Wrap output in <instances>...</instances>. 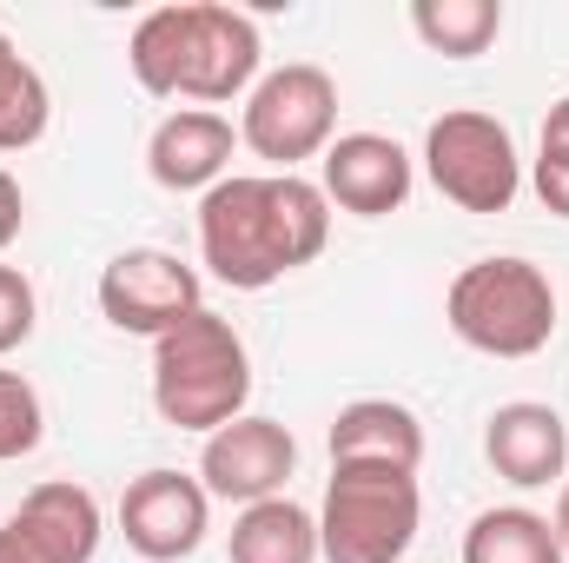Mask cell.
Listing matches in <instances>:
<instances>
[{
  "label": "cell",
  "mask_w": 569,
  "mask_h": 563,
  "mask_svg": "<svg viewBox=\"0 0 569 563\" xmlns=\"http://www.w3.org/2000/svg\"><path fill=\"white\" fill-rule=\"evenodd\" d=\"M232 120L212 113V107H179L152 127V146H146V172L166 186V192H212L232 166Z\"/></svg>",
  "instance_id": "obj_13"
},
{
  "label": "cell",
  "mask_w": 569,
  "mask_h": 563,
  "mask_svg": "<svg viewBox=\"0 0 569 563\" xmlns=\"http://www.w3.org/2000/svg\"><path fill=\"white\" fill-rule=\"evenodd\" d=\"M0 563H40V557H33V544H27L13 524H0Z\"/></svg>",
  "instance_id": "obj_26"
},
{
  "label": "cell",
  "mask_w": 569,
  "mask_h": 563,
  "mask_svg": "<svg viewBox=\"0 0 569 563\" xmlns=\"http://www.w3.org/2000/svg\"><path fill=\"white\" fill-rule=\"evenodd\" d=\"M463 563H569L557 524L530 504H497L463 531Z\"/></svg>",
  "instance_id": "obj_17"
},
{
  "label": "cell",
  "mask_w": 569,
  "mask_h": 563,
  "mask_svg": "<svg viewBox=\"0 0 569 563\" xmlns=\"http://www.w3.org/2000/svg\"><path fill=\"white\" fill-rule=\"evenodd\" d=\"M450 332L483 358H537L557 338V285L530 259H477L443 292Z\"/></svg>",
  "instance_id": "obj_3"
},
{
  "label": "cell",
  "mask_w": 569,
  "mask_h": 563,
  "mask_svg": "<svg viewBox=\"0 0 569 563\" xmlns=\"http://www.w3.org/2000/svg\"><path fill=\"white\" fill-rule=\"evenodd\" d=\"M411 27L430 53H450V60H477L497 33H503V7L497 0H418L411 7Z\"/></svg>",
  "instance_id": "obj_18"
},
{
  "label": "cell",
  "mask_w": 569,
  "mask_h": 563,
  "mask_svg": "<svg viewBox=\"0 0 569 563\" xmlns=\"http://www.w3.org/2000/svg\"><path fill=\"white\" fill-rule=\"evenodd\" d=\"M33 318H40V298H33V279L20 266H0V358L20 352L33 338Z\"/></svg>",
  "instance_id": "obj_22"
},
{
  "label": "cell",
  "mask_w": 569,
  "mask_h": 563,
  "mask_svg": "<svg viewBox=\"0 0 569 563\" xmlns=\"http://www.w3.org/2000/svg\"><path fill=\"white\" fill-rule=\"evenodd\" d=\"M543 152H563L569 159V93L550 107V120H543Z\"/></svg>",
  "instance_id": "obj_25"
},
{
  "label": "cell",
  "mask_w": 569,
  "mask_h": 563,
  "mask_svg": "<svg viewBox=\"0 0 569 563\" xmlns=\"http://www.w3.org/2000/svg\"><path fill=\"white\" fill-rule=\"evenodd\" d=\"M20 226H27V199H20V179L0 166V253L20 239Z\"/></svg>",
  "instance_id": "obj_24"
},
{
  "label": "cell",
  "mask_w": 569,
  "mask_h": 563,
  "mask_svg": "<svg viewBox=\"0 0 569 563\" xmlns=\"http://www.w3.org/2000/svg\"><path fill=\"white\" fill-rule=\"evenodd\" d=\"M331 239L325 186L298 172H226L199 199V259L232 292H266L311 266Z\"/></svg>",
  "instance_id": "obj_1"
},
{
  "label": "cell",
  "mask_w": 569,
  "mask_h": 563,
  "mask_svg": "<svg viewBox=\"0 0 569 563\" xmlns=\"http://www.w3.org/2000/svg\"><path fill=\"white\" fill-rule=\"evenodd\" d=\"M7 60H13V40H7V33H0V67H7Z\"/></svg>",
  "instance_id": "obj_28"
},
{
  "label": "cell",
  "mask_w": 569,
  "mask_h": 563,
  "mask_svg": "<svg viewBox=\"0 0 569 563\" xmlns=\"http://www.w3.org/2000/svg\"><path fill=\"white\" fill-rule=\"evenodd\" d=\"M127 67L152 100H179L186 80V7H152L133 40H127Z\"/></svg>",
  "instance_id": "obj_19"
},
{
  "label": "cell",
  "mask_w": 569,
  "mask_h": 563,
  "mask_svg": "<svg viewBox=\"0 0 569 563\" xmlns=\"http://www.w3.org/2000/svg\"><path fill=\"white\" fill-rule=\"evenodd\" d=\"M325 199L358 213V219H385L411 199V152L391 134H338L325 146Z\"/></svg>",
  "instance_id": "obj_11"
},
{
  "label": "cell",
  "mask_w": 569,
  "mask_h": 563,
  "mask_svg": "<svg viewBox=\"0 0 569 563\" xmlns=\"http://www.w3.org/2000/svg\"><path fill=\"white\" fill-rule=\"evenodd\" d=\"M53 120V100H47V80L13 53L0 67V152H27V146L47 134Z\"/></svg>",
  "instance_id": "obj_20"
},
{
  "label": "cell",
  "mask_w": 569,
  "mask_h": 563,
  "mask_svg": "<svg viewBox=\"0 0 569 563\" xmlns=\"http://www.w3.org/2000/svg\"><path fill=\"white\" fill-rule=\"evenodd\" d=\"M120 531L146 563H179L192 557L212 531V497L186 471H140L120 497Z\"/></svg>",
  "instance_id": "obj_10"
},
{
  "label": "cell",
  "mask_w": 569,
  "mask_h": 563,
  "mask_svg": "<svg viewBox=\"0 0 569 563\" xmlns=\"http://www.w3.org/2000/svg\"><path fill=\"white\" fill-rule=\"evenodd\" d=\"M259 20L239 13V7H219V0H186V80H179V100H239L259 87Z\"/></svg>",
  "instance_id": "obj_9"
},
{
  "label": "cell",
  "mask_w": 569,
  "mask_h": 563,
  "mask_svg": "<svg viewBox=\"0 0 569 563\" xmlns=\"http://www.w3.org/2000/svg\"><path fill=\"white\" fill-rule=\"evenodd\" d=\"M13 531L33 544L40 563H93L100 557V537H107V517H100V497L87 484L53 477V484H33L20 497Z\"/></svg>",
  "instance_id": "obj_14"
},
{
  "label": "cell",
  "mask_w": 569,
  "mask_h": 563,
  "mask_svg": "<svg viewBox=\"0 0 569 563\" xmlns=\"http://www.w3.org/2000/svg\"><path fill=\"white\" fill-rule=\"evenodd\" d=\"M550 524H557V544H563V557H569V484H563V497H557V511H550Z\"/></svg>",
  "instance_id": "obj_27"
},
{
  "label": "cell",
  "mask_w": 569,
  "mask_h": 563,
  "mask_svg": "<svg viewBox=\"0 0 569 563\" xmlns=\"http://www.w3.org/2000/svg\"><path fill=\"white\" fill-rule=\"evenodd\" d=\"M483 457L497 464L503 484L517 491H543L569 471V424L537 405V398H517V405H497L483 424Z\"/></svg>",
  "instance_id": "obj_12"
},
{
  "label": "cell",
  "mask_w": 569,
  "mask_h": 563,
  "mask_svg": "<svg viewBox=\"0 0 569 563\" xmlns=\"http://www.w3.org/2000/svg\"><path fill=\"white\" fill-rule=\"evenodd\" d=\"M232 563H318V517L291 497L246 504L232 524Z\"/></svg>",
  "instance_id": "obj_16"
},
{
  "label": "cell",
  "mask_w": 569,
  "mask_h": 563,
  "mask_svg": "<svg viewBox=\"0 0 569 563\" xmlns=\"http://www.w3.org/2000/svg\"><path fill=\"white\" fill-rule=\"evenodd\" d=\"M246 398H252V358L232 318L199 305L192 318L152 338V405L172 431L212 437L219 424L246 418Z\"/></svg>",
  "instance_id": "obj_2"
},
{
  "label": "cell",
  "mask_w": 569,
  "mask_h": 563,
  "mask_svg": "<svg viewBox=\"0 0 569 563\" xmlns=\"http://www.w3.org/2000/svg\"><path fill=\"white\" fill-rule=\"evenodd\" d=\"M291 471H298V437L284 431L279 418H232L219 424L212 437H206V451H199V484H206V497H219V504H266V497H284V484H291Z\"/></svg>",
  "instance_id": "obj_8"
},
{
  "label": "cell",
  "mask_w": 569,
  "mask_h": 563,
  "mask_svg": "<svg viewBox=\"0 0 569 563\" xmlns=\"http://www.w3.org/2000/svg\"><path fill=\"white\" fill-rule=\"evenodd\" d=\"M331 464H391L418 471L425 464V424L398 398H351L331 418Z\"/></svg>",
  "instance_id": "obj_15"
},
{
  "label": "cell",
  "mask_w": 569,
  "mask_h": 563,
  "mask_svg": "<svg viewBox=\"0 0 569 563\" xmlns=\"http://www.w3.org/2000/svg\"><path fill=\"white\" fill-rule=\"evenodd\" d=\"M47 437V412H40V392L20 378V372H0V464L27 457L33 444Z\"/></svg>",
  "instance_id": "obj_21"
},
{
  "label": "cell",
  "mask_w": 569,
  "mask_h": 563,
  "mask_svg": "<svg viewBox=\"0 0 569 563\" xmlns=\"http://www.w3.org/2000/svg\"><path fill=\"white\" fill-rule=\"evenodd\" d=\"M425 172L457 213H510V199L523 192V159H517L510 127L470 107L430 120Z\"/></svg>",
  "instance_id": "obj_6"
},
{
  "label": "cell",
  "mask_w": 569,
  "mask_h": 563,
  "mask_svg": "<svg viewBox=\"0 0 569 563\" xmlns=\"http://www.w3.org/2000/svg\"><path fill=\"white\" fill-rule=\"evenodd\" d=\"M530 179H537V199H543L557 219H569V159L563 152H537V172H530Z\"/></svg>",
  "instance_id": "obj_23"
},
{
  "label": "cell",
  "mask_w": 569,
  "mask_h": 563,
  "mask_svg": "<svg viewBox=\"0 0 569 563\" xmlns=\"http://www.w3.org/2000/svg\"><path fill=\"white\" fill-rule=\"evenodd\" d=\"M100 312L127 338H159V332H172L179 318L199 312V273L186 259L159 253V246H127L100 273Z\"/></svg>",
  "instance_id": "obj_7"
},
{
  "label": "cell",
  "mask_w": 569,
  "mask_h": 563,
  "mask_svg": "<svg viewBox=\"0 0 569 563\" xmlns=\"http://www.w3.org/2000/svg\"><path fill=\"white\" fill-rule=\"evenodd\" d=\"M418 471L391 464H331L325 511H318V557L325 563H405L418 544Z\"/></svg>",
  "instance_id": "obj_4"
},
{
  "label": "cell",
  "mask_w": 569,
  "mask_h": 563,
  "mask_svg": "<svg viewBox=\"0 0 569 563\" xmlns=\"http://www.w3.org/2000/svg\"><path fill=\"white\" fill-rule=\"evenodd\" d=\"M239 140L279 172H291L298 159H325V146L338 140V80L311 60H284L259 73L239 113Z\"/></svg>",
  "instance_id": "obj_5"
}]
</instances>
